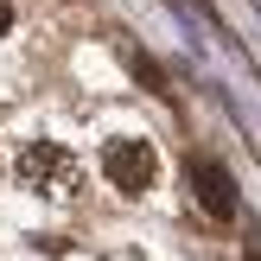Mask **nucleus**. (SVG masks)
I'll return each mask as SVG.
<instances>
[{
	"instance_id": "obj_1",
	"label": "nucleus",
	"mask_w": 261,
	"mask_h": 261,
	"mask_svg": "<svg viewBox=\"0 0 261 261\" xmlns=\"http://www.w3.org/2000/svg\"><path fill=\"white\" fill-rule=\"evenodd\" d=\"M102 178H109L115 191H127V198H140V191L160 178V153H153L147 140H109V147H102Z\"/></svg>"
},
{
	"instance_id": "obj_2",
	"label": "nucleus",
	"mask_w": 261,
	"mask_h": 261,
	"mask_svg": "<svg viewBox=\"0 0 261 261\" xmlns=\"http://www.w3.org/2000/svg\"><path fill=\"white\" fill-rule=\"evenodd\" d=\"M19 185L64 198V191H76V160L58 147V140H32V147L19 153Z\"/></svg>"
},
{
	"instance_id": "obj_3",
	"label": "nucleus",
	"mask_w": 261,
	"mask_h": 261,
	"mask_svg": "<svg viewBox=\"0 0 261 261\" xmlns=\"http://www.w3.org/2000/svg\"><path fill=\"white\" fill-rule=\"evenodd\" d=\"M191 191H198L204 217H217V223H229V217H236V178H229V166L191 160Z\"/></svg>"
},
{
	"instance_id": "obj_4",
	"label": "nucleus",
	"mask_w": 261,
	"mask_h": 261,
	"mask_svg": "<svg viewBox=\"0 0 261 261\" xmlns=\"http://www.w3.org/2000/svg\"><path fill=\"white\" fill-rule=\"evenodd\" d=\"M127 64H134V76H140V89H153V96H172V83H166V70L147 58L140 45H127Z\"/></svg>"
},
{
	"instance_id": "obj_5",
	"label": "nucleus",
	"mask_w": 261,
	"mask_h": 261,
	"mask_svg": "<svg viewBox=\"0 0 261 261\" xmlns=\"http://www.w3.org/2000/svg\"><path fill=\"white\" fill-rule=\"evenodd\" d=\"M13 32V0H0V38Z\"/></svg>"
},
{
	"instance_id": "obj_6",
	"label": "nucleus",
	"mask_w": 261,
	"mask_h": 261,
	"mask_svg": "<svg viewBox=\"0 0 261 261\" xmlns=\"http://www.w3.org/2000/svg\"><path fill=\"white\" fill-rule=\"evenodd\" d=\"M242 261H261V242H249V255H242Z\"/></svg>"
}]
</instances>
